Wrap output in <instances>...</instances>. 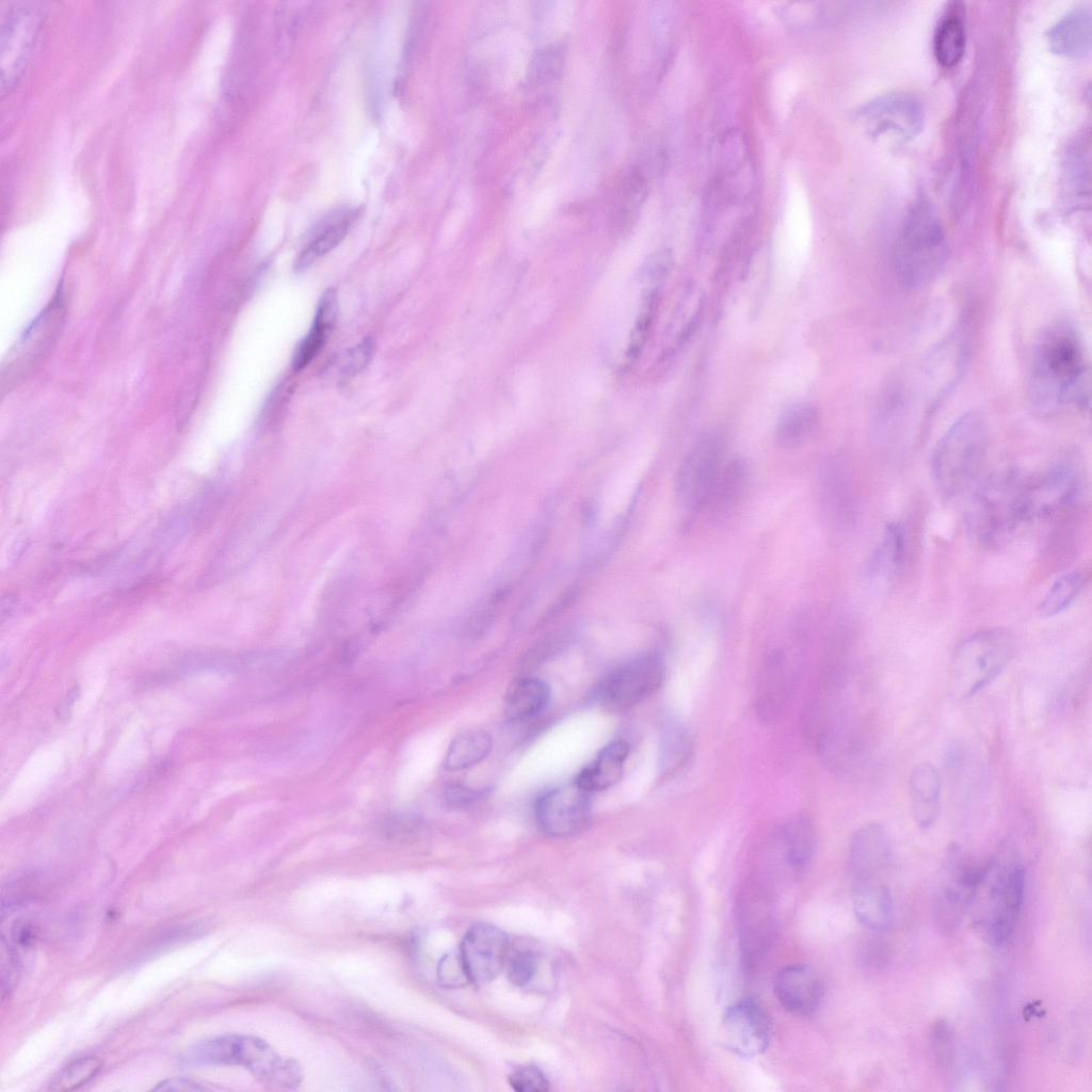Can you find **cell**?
<instances>
[{
  "instance_id": "obj_1",
  "label": "cell",
  "mask_w": 1092,
  "mask_h": 1092,
  "mask_svg": "<svg viewBox=\"0 0 1092 1092\" xmlns=\"http://www.w3.org/2000/svg\"><path fill=\"white\" fill-rule=\"evenodd\" d=\"M1088 374L1083 346L1074 327L1060 323L1044 332L1034 346L1030 364L1031 390L1038 405H1083L1089 391Z\"/></svg>"
},
{
  "instance_id": "obj_2",
  "label": "cell",
  "mask_w": 1092,
  "mask_h": 1092,
  "mask_svg": "<svg viewBox=\"0 0 1092 1092\" xmlns=\"http://www.w3.org/2000/svg\"><path fill=\"white\" fill-rule=\"evenodd\" d=\"M893 867L886 830L879 823L856 830L849 848L852 904L857 919L868 929L882 931L893 924Z\"/></svg>"
},
{
  "instance_id": "obj_3",
  "label": "cell",
  "mask_w": 1092,
  "mask_h": 1092,
  "mask_svg": "<svg viewBox=\"0 0 1092 1092\" xmlns=\"http://www.w3.org/2000/svg\"><path fill=\"white\" fill-rule=\"evenodd\" d=\"M1027 519L1026 478L1012 469L984 477L974 487L965 513L969 535L990 545L1003 541Z\"/></svg>"
},
{
  "instance_id": "obj_4",
  "label": "cell",
  "mask_w": 1092,
  "mask_h": 1092,
  "mask_svg": "<svg viewBox=\"0 0 1092 1092\" xmlns=\"http://www.w3.org/2000/svg\"><path fill=\"white\" fill-rule=\"evenodd\" d=\"M948 244L934 207L918 197L908 211L894 247V269L900 283L911 289L930 284L943 269Z\"/></svg>"
},
{
  "instance_id": "obj_5",
  "label": "cell",
  "mask_w": 1092,
  "mask_h": 1092,
  "mask_svg": "<svg viewBox=\"0 0 1092 1092\" xmlns=\"http://www.w3.org/2000/svg\"><path fill=\"white\" fill-rule=\"evenodd\" d=\"M989 430L977 411L962 414L937 441L931 461L938 493L952 499L976 481L986 456Z\"/></svg>"
},
{
  "instance_id": "obj_6",
  "label": "cell",
  "mask_w": 1092,
  "mask_h": 1092,
  "mask_svg": "<svg viewBox=\"0 0 1092 1092\" xmlns=\"http://www.w3.org/2000/svg\"><path fill=\"white\" fill-rule=\"evenodd\" d=\"M1014 651L1012 635L1002 628L977 631L954 649L950 663V688L967 698L989 685L1007 665Z\"/></svg>"
},
{
  "instance_id": "obj_7",
  "label": "cell",
  "mask_w": 1092,
  "mask_h": 1092,
  "mask_svg": "<svg viewBox=\"0 0 1092 1092\" xmlns=\"http://www.w3.org/2000/svg\"><path fill=\"white\" fill-rule=\"evenodd\" d=\"M986 900L979 921L984 938L994 946L1005 944L1013 934L1025 892V867L1016 852L1007 851L1002 860H992Z\"/></svg>"
},
{
  "instance_id": "obj_8",
  "label": "cell",
  "mask_w": 1092,
  "mask_h": 1092,
  "mask_svg": "<svg viewBox=\"0 0 1092 1092\" xmlns=\"http://www.w3.org/2000/svg\"><path fill=\"white\" fill-rule=\"evenodd\" d=\"M991 862H973L956 847L948 851L932 894V912L940 931L950 933L958 929L986 879Z\"/></svg>"
},
{
  "instance_id": "obj_9",
  "label": "cell",
  "mask_w": 1092,
  "mask_h": 1092,
  "mask_svg": "<svg viewBox=\"0 0 1092 1092\" xmlns=\"http://www.w3.org/2000/svg\"><path fill=\"white\" fill-rule=\"evenodd\" d=\"M857 117L866 134L889 149L914 140L925 124L920 100L903 91L889 92L871 99L858 110Z\"/></svg>"
},
{
  "instance_id": "obj_10",
  "label": "cell",
  "mask_w": 1092,
  "mask_h": 1092,
  "mask_svg": "<svg viewBox=\"0 0 1092 1092\" xmlns=\"http://www.w3.org/2000/svg\"><path fill=\"white\" fill-rule=\"evenodd\" d=\"M219 1065H239L260 1082L279 1089H295L303 1080L301 1066L280 1056L264 1040L253 1035H220L216 1045Z\"/></svg>"
},
{
  "instance_id": "obj_11",
  "label": "cell",
  "mask_w": 1092,
  "mask_h": 1092,
  "mask_svg": "<svg viewBox=\"0 0 1092 1092\" xmlns=\"http://www.w3.org/2000/svg\"><path fill=\"white\" fill-rule=\"evenodd\" d=\"M38 2H16L1 25L2 92L11 91L21 78L45 19Z\"/></svg>"
},
{
  "instance_id": "obj_12",
  "label": "cell",
  "mask_w": 1092,
  "mask_h": 1092,
  "mask_svg": "<svg viewBox=\"0 0 1092 1092\" xmlns=\"http://www.w3.org/2000/svg\"><path fill=\"white\" fill-rule=\"evenodd\" d=\"M724 441L716 431L704 433L689 449L677 473V494L689 510H702L723 467Z\"/></svg>"
},
{
  "instance_id": "obj_13",
  "label": "cell",
  "mask_w": 1092,
  "mask_h": 1092,
  "mask_svg": "<svg viewBox=\"0 0 1092 1092\" xmlns=\"http://www.w3.org/2000/svg\"><path fill=\"white\" fill-rule=\"evenodd\" d=\"M664 667L655 654L637 657L608 674L597 697L608 708L626 709L652 695L662 684Z\"/></svg>"
},
{
  "instance_id": "obj_14",
  "label": "cell",
  "mask_w": 1092,
  "mask_h": 1092,
  "mask_svg": "<svg viewBox=\"0 0 1092 1092\" xmlns=\"http://www.w3.org/2000/svg\"><path fill=\"white\" fill-rule=\"evenodd\" d=\"M64 321V305L61 292L41 311L27 327L9 355L2 373L3 384L9 386L27 376L48 354Z\"/></svg>"
},
{
  "instance_id": "obj_15",
  "label": "cell",
  "mask_w": 1092,
  "mask_h": 1092,
  "mask_svg": "<svg viewBox=\"0 0 1092 1092\" xmlns=\"http://www.w3.org/2000/svg\"><path fill=\"white\" fill-rule=\"evenodd\" d=\"M770 1022L762 1006L753 998L732 1005L723 1013L720 1025L721 1044L741 1058H754L768 1048Z\"/></svg>"
},
{
  "instance_id": "obj_16",
  "label": "cell",
  "mask_w": 1092,
  "mask_h": 1092,
  "mask_svg": "<svg viewBox=\"0 0 1092 1092\" xmlns=\"http://www.w3.org/2000/svg\"><path fill=\"white\" fill-rule=\"evenodd\" d=\"M590 794L575 781L543 793L535 805L542 830L552 837H568L583 830L591 814Z\"/></svg>"
},
{
  "instance_id": "obj_17",
  "label": "cell",
  "mask_w": 1092,
  "mask_h": 1092,
  "mask_svg": "<svg viewBox=\"0 0 1092 1092\" xmlns=\"http://www.w3.org/2000/svg\"><path fill=\"white\" fill-rule=\"evenodd\" d=\"M509 941L503 931L480 922L464 935L460 956L470 982L478 985L492 981L504 965Z\"/></svg>"
},
{
  "instance_id": "obj_18",
  "label": "cell",
  "mask_w": 1092,
  "mask_h": 1092,
  "mask_svg": "<svg viewBox=\"0 0 1092 1092\" xmlns=\"http://www.w3.org/2000/svg\"><path fill=\"white\" fill-rule=\"evenodd\" d=\"M1079 475L1069 464H1058L1037 478L1026 479L1027 519L1048 518L1076 497Z\"/></svg>"
},
{
  "instance_id": "obj_19",
  "label": "cell",
  "mask_w": 1092,
  "mask_h": 1092,
  "mask_svg": "<svg viewBox=\"0 0 1092 1092\" xmlns=\"http://www.w3.org/2000/svg\"><path fill=\"white\" fill-rule=\"evenodd\" d=\"M773 991L781 1006L794 1015H809L823 997V984L808 965L794 964L780 969L773 980Z\"/></svg>"
},
{
  "instance_id": "obj_20",
  "label": "cell",
  "mask_w": 1092,
  "mask_h": 1092,
  "mask_svg": "<svg viewBox=\"0 0 1092 1092\" xmlns=\"http://www.w3.org/2000/svg\"><path fill=\"white\" fill-rule=\"evenodd\" d=\"M1092 13L1089 5L1073 7L1046 34L1049 49L1059 55L1080 58L1091 49Z\"/></svg>"
},
{
  "instance_id": "obj_21",
  "label": "cell",
  "mask_w": 1092,
  "mask_h": 1092,
  "mask_svg": "<svg viewBox=\"0 0 1092 1092\" xmlns=\"http://www.w3.org/2000/svg\"><path fill=\"white\" fill-rule=\"evenodd\" d=\"M941 776L929 762L915 766L909 781L912 814L922 829L931 826L940 813Z\"/></svg>"
},
{
  "instance_id": "obj_22",
  "label": "cell",
  "mask_w": 1092,
  "mask_h": 1092,
  "mask_svg": "<svg viewBox=\"0 0 1092 1092\" xmlns=\"http://www.w3.org/2000/svg\"><path fill=\"white\" fill-rule=\"evenodd\" d=\"M965 45L966 29L963 9L959 2H950L944 10L934 31V57L941 65L952 67L961 61Z\"/></svg>"
},
{
  "instance_id": "obj_23",
  "label": "cell",
  "mask_w": 1092,
  "mask_h": 1092,
  "mask_svg": "<svg viewBox=\"0 0 1092 1092\" xmlns=\"http://www.w3.org/2000/svg\"><path fill=\"white\" fill-rule=\"evenodd\" d=\"M628 754L629 744L625 740L612 741L579 772L575 782L591 793L608 789L621 780Z\"/></svg>"
},
{
  "instance_id": "obj_24",
  "label": "cell",
  "mask_w": 1092,
  "mask_h": 1092,
  "mask_svg": "<svg viewBox=\"0 0 1092 1092\" xmlns=\"http://www.w3.org/2000/svg\"><path fill=\"white\" fill-rule=\"evenodd\" d=\"M791 674L783 657H776L764 670L756 691V710L765 721H772L785 707Z\"/></svg>"
},
{
  "instance_id": "obj_25",
  "label": "cell",
  "mask_w": 1092,
  "mask_h": 1092,
  "mask_svg": "<svg viewBox=\"0 0 1092 1092\" xmlns=\"http://www.w3.org/2000/svg\"><path fill=\"white\" fill-rule=\"evenodd\" d=\"M749 483V468L742 459L724 464L703 507L713 514L733 510L743 497ZM702 509V510H703Z\"/></svg>"
},
{
  "instance_id": "obj_26",
  "label": "cell",
  "mask_w": 1092,
  "mask_h": 1092,
  "mask_svg": "<svg viewBox=\"0 0 1092 1092\" xmlns=\"http://www.w3.org/2000/svg\"><path fill=\"white\" fill-rule=\"evenodd\" d=\"M784 860L790 869L802 872L809 864L816 847V834L806 816H796L781 831Z\"/></svg>"
},
{
  "instance_id": "obj_27",
  "label": "cell",
  "mask_w": 1092,
  "mask_h": 1092,
  "mask_svg": "<svg viewBox=\"0 0 1092 1092\" xmlns=\"http://www.w3.org/2000/svg\"><path fill=\"white\" fill-rule=\"evenodd\" d=\"M549 687L539 678H524L515 682L505 698V717L512 722L535 717L547 705Z\"/></svg>"
},
{
  "instance_id": "obj_28",
  "label": "cell",
  "mask_w": 1092,
  "mask_h": 1092,
  "mask_svg": "<svg viewBox=\"0 0 1092 1092\" xmlns=\"http://www.w3.org/2000/svg\"><path fill=\"white\" fill-rule=\"evenodd\" d=\"M818 422L817 410L809 403L798 402L788 406L780 416L775 437L785 449L803 445L815 431Z\"/></svg>"
},
{
  "instance_id": "obj_29",
  "label": "cell",
  "mask_w": 1092,
  "mask_h": 1092,
  "mask_svg": "<svg viewBox=\"0 0 1092 1092\" xmlns=\"http://www.w3.org/2000/svg\"><path fill=\"white\" fill-rule=\"evenodd\" d=\"M904 553V535L900 525L890 523L883 532L869 564L873 580L881 583L890 581L898 572Z\"/></svg>"
},
{
  "instance_id": "obj_30",
  "label": "cell",
  "mask_w": 1092,
  "mask_h": 1092,
  "mask_svg": "<svg viewBox=\"0 0 1092 1092\" xmlns=\"http://www.w3.org/2000/svg\"><path fill=\"white\" fill-rule=\"evenodd\" d=\"M492 748V738L483 729H469L459 734L450 743L445 768L450 771L472 767L487 756Z\"/></svg>"
},
{
  "instance_id": "obj_31",
  "label": "cell",
  "mask_w": 1092,
  "mask_h": 1092,
  "mask_svg": "<svg viewBox=\"0 0 1092 1092\" xmlns=\"http://www.w3.org/2000/svg\"><path fill=\"white\" fill-rule=\"evenodd\" d=\"M693 751L690 733L679 724L668 726L661 737L659 768L662 777L677 773L688 762Z\"/></svg>"
},
{
  "instance_id": "obj_32",
  "label": "cell",
  "mask_w": 1092,
  "mask_h": 1092,
  "mask_svg": "<svg viewBox=\"0 0 1092 1092\" xmlns=\"http://www.w3.org/2000/svg\"><path fill=\"white\" fill-rule=\"evenodd\" d=\"M375 344L372 338H365L357 344L335 354L327 360L323 376L330 381H344L362 372L371 360Z\"/></svg>"
},
{
  "instance_id": "obj_33",
  "label": "cell",
  "mask_w": 1092,
  "mask_h": 1092,
  "mask_svg": "<svg viewBox=\"0 0 1092 1092\" xmlns=\"http://www.w3.org/2000/svg\"><path fill=\"white\" fill-rule=\"evenodd\" d=\"M648 192V178L644 168L633 165L622 180L615 216L619 222H629L638 213Z\"/></svg>"
},
{
  "instance_id": "obj_34",
  "label": "cell",
  "mask_w": 1092,
  "mask_h": 1092,
  "mask_svg": "<svg viewBox=\"0 0 1092 1092\" xmlns=\"http://www.w3.org/2000/svg\"><path fill=\"white\" fill-rule=\"evenodd\" d=\"M352 220V216H344L324 228L298 256L293 264L294 272H305L318 258L336 247L348 234Z\"/></svg>"
},
{
  "instance_id": "obj_35",
  "label": "cell",
  "mask_w": 1092,
  "mask_h": 1092,
  "mask_svg": "<svg viewBox=\"0 0 1092 1092\" xmlns=\"http://www.w3.org/2000/svg\"><path fill=\"white\" fill-rule=\"evenodd\" d=\"M1083 585V576L1071 571L1060 576L1049 588L1039 605L1043 616H1053L1065 610L1076 599Z\"/></svg>"
},
{
  "instance_id": "obj_36",
  "label": "cell",
  "mask_w": 1092,
  "mask_h": 1092,
  "mask_svg": "<svg viewBox=\"0 0 1092 1092\" xmlns=\"http://www.w3.org/2000/svg\"><path fill=\"white\" fill-rule=\"evenodd\" d=\"M102 1060L98 1057H81L65 1065L52 1078L50 1090L74 1091L90 1082L101 1070Z\"/></svg>"
},
{
  "instance_id": "obj_37",
  "label": "cell",
  "mask_w": 1092,
  "mask_h": 1092,
  "mask_svg": "<svg viewBox=\"0 0 1092 1092\" xmlns=\"http://www.w3.org/2000/svg\"><path fill=\"white\" fill-rule=\"evenodd\" d=\"M977 761L974 754L964 744H957L947 755V770L951 775V781L956 783V787H959L960 792L963 794L967 791H971L973 788L979 782L978 774L980 770L977 768Z\"/></svg>"
},
{
  "instance_id": "obj_38",
  "label": "cell",
  "mask_w": 1092,
  "mask_h": 1092,
  "mask_svg": "<svg viewBox=\"0 0 1092 1092\" xmlns=\"http://www.w3.org/2000/svg\"><path fill=\"white\" fill-rule=\"evenodd\" d=\"M333 326L334 323H330V321L327 322L326 320L315 316L314 323L309 332L305 337H303L294 350L291 362L293 370L300 371L314 360L323 348L326 336Z\"/></svg>"
},
{
  "instance_id": "obj_39",
  "label": "cell",
  "mask_w": 1092,
  "mask_h": 1092,
  "mask_svg": "<svg viewBox=\"0 0 1092 1092\" xmlns=\"http://www.w3.org/2000/svg\"><path fill=\"white\" fill-rule=\"evenodd\" d=\"M930 1048L936 1066L941 1071H949L956 1057V1038L951 1025L944 1018H937L930 1031Z\"/></svg>"
},
{
  "instance_id": "obj_40",
  "label": "cell",
  "mask_w": 1092,
  "mask_h": 1092,
  "mask_svg": "<svg viewBox=\"0 0 1092 1092\" xmlns=\"http://www.w3.org/2000/svg\"><path fill=\"white\" fill-rule=\"evenodd\" d=\"M657 289H652L651 291L647 292V294L644 298L626 353V357L629 358L630 362L638 357L645 342L647 332L652 323L655 306L657 304Z\"/></svg>"
},
{
  "instance_id": "obj_41",
  "label": "cell",
  "mask_w": 1092,
  "mask_h": 1092,
  "mask_svg": "<svg viewBox=\"0 0 1092 1092\" xmlns=\"http://www.w3.org/2000/svg\"><path fill=\"white\" fill-rule=\"evenodd\" d=\"M509 1083L517 1092H545L549 1089L546 1076L534 1065L516 1069L510 1074Z\"/></svg>"
},
{
  "instance_id": "obj_42",
  "label": "cell",
  "mask_w": 1092,
  "mask_h": 1092,
  "mask_svg": "<svg viewBox=\"0 0 1092 1092\" xmlns=\"http://www.w3.org/2000/svg\"><path fill=\"white\" fill-rule=\"evenodd\" d=\"M420 823V819L414 814L394 813L381 820L380 830L389 838H407L418 830Z\"/></svg>"
},
{
  "instance_id": "obj_43",
  "label": "cell",
  "mask_w": 1092,
  "mask_h": 1092,
  "mask_svg": "<svg viewBox=\"0 0 1092 1092\" xmlns=\"http://www.w3.org/2000/svg\"><path fill=\"white\" fill-rule=\"evenodd\" d=\"M536 967V957L532 951L527 949L516 951L509 962V979L516 985H525L534 977Z\"/></svg>"
},
{
  "instance_id": "obj_44",
  "label": "cell",
  "mask_w": 1092,
  "mask_h": 1092,
  "mask_svg": "<svg viewBox=\"0 0 1092 1092\" xmlns=\"http://www.w3.org/2000/svg\"><path fill=\"white\" fill-rule=\"evenodd\" d=\"M437 975L445 987H459L469 981L460 952L446 954L438 963Z\"/></svg>"
},
{
  "instance_id": "obj_45",
  "label": "cell",
  "mask_w": 1092,
  "mask_h": 1092,
  "mask_svg": "<svg viewBox=\"0 0 1092 1092\" xmlns=\"http://www.w3.org/2000/svg\"><path fill=\"white\" fill-rule=\"evenodd\" d=\"M485 791L460 784L448 785L443 791L444 804L451 809H468L484 798Z\"/></svg>"
},
{
  "instance_id": "obj_46",
  "label": "cell",
  "mask_w": 1092,
  "mask_h": 1092,
  "mask_svg": "<svg viewBox=\"0 0 1092 1092\" xmlns=\"http://www.w3.org/2000/svg\"><path fill=\"white\" fill-rule=\"evenodd\" d=\"M864 964L873 969H880L884 967L889 958V952L886 945L883 942L873 941L866 944V950L863 952Z\"/></svg>"
},
{
  "instance_id": "obj_47",
  "label": "cell",
  "mask_w": 1092,
  "mask_h": 1092,
  "mask_svg": "<svg viewBox=\"0 0 1092 1092\" xmlns=\"http://www.w3.org/2000/svg\"><path fill=\"white\" fill-rule=\"evenodd\" d=\"M673 266V256L671 251L664 250L653 256L648 262V274L652 278L660 280L664 278Z\"/></svg>"
},
{
  "instance_id": "obj_48",
  "label": "cell",
  "mask_w": 1092,
  "mask_h": 1092,
  "mask_svg": "<svg viewBox=\"0 0 1092 1092\" xmlns=\"http://www.w3.org/2000/svg\"><path fill=\"white\" fill-rule=\"evenodd\" d=\"M155 1091H204L206 1087L186 1078H168L152 1088Z\"/></svg>"
},
{
  "instance_id": "obj_49",
  "label": "cell",
  "mask_w": 1092,
  "mask_h": 1092,
  "mask_svg": "<svg viewBox=\"0 0 1092 1092\" xmlns=\"http://www.w3.org/2000/svg\"><path fill=\"white\" fill-rule=\"evenodd\" d=\"M14 941L21 947H29L34 942L35 933L30 926L22 925L15 931Z\"/></svg>"
}]
</instances>
